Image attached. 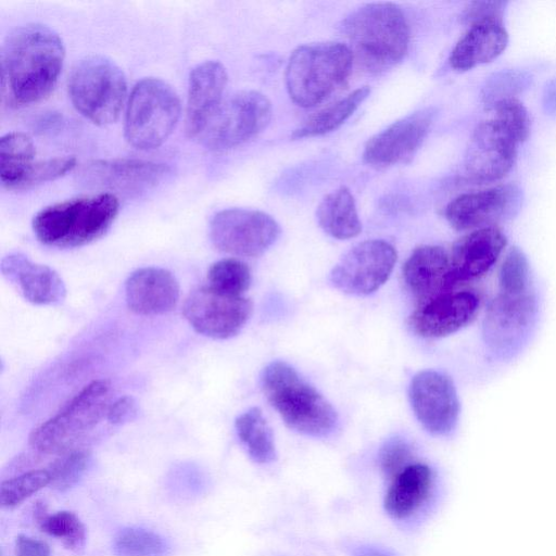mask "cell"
Returning a JSON list of instances; mask_svg holds the SVG:
<instances>
[{
    "label": "cell",
    "mask_w": 556,
    "mask_h": 556,
    "mask_svg": "<svg viewBox=\"0 0 556 556\" xmlns=\"http://www.w3.org/2000/svg\"><path fill=\"white\" fill-rule=\"evenodd\" d=\"M34 516L45 533L62 541L73 552H79L86 543V528L72 511L61 510L48 515L42 503H37Z\"/></svg>",
    "instance_id": "4dcf8cb0"
},
{
    "label": "cell",
    "mask_w": 556,
    "mask_h": 556,
    "mask_svg": "<svg viewBox=\"0 0 556 556\" xmlns=\"http://www.w3.org/2000/svg\"><path fill=\"white\" fill-rule=\"evenodd\" d=\"M50 484L51 475L48 468L33 469L4 480L0 485V505L3 508L16 507L39 490Z\"/></svg>",
    "instance_id": "836d02e7"
},
{
    "label": "cell",
    "mask_w": 556,
    "mask_h": 556,
    "mask_svg": "<svg viewBox=\"0 0 556 556\" xmlns=\"http://www.w3.org/2000/svg\"><path fill=\"white\" fill-rule=\"evenodd\" d=\"M522 199L517 185H496L456 197L447 204L445 217L459 231L492 227L513 218L521 208Z\"/></svg>",
    "instance_id": "9a60e30c"
},
{
    "label": "cell",
    "mask_w": 556,
    "mask_h": 556,
    "mask_svg": "<svg viewBox=\"0 0 556 556\" xmlns=\"http://www.w3.org/2000/svg\"><path fill=\"white\" fill-rule=\"evenodd\" d=\"M412 408L421 426L431 434L447 435L459 416V400L453 380L438 370L417 372L409 384Z\"/></svg>",
    "instance_id": "2e32d148"
},
{
    "label": "cell",
    "mask_w": 556,
    "mask_h": 556,
    "mask_svg": "<svg viewBox=\"0 0 556 556\" xmlns=\"http://www.w3.org/2000/svg\"><path fill=\"white\" fill-rule=\"evenodd\" d=\"M341 30L353 56L374 72L394 66L408 50L407 20L391 2H372L356 9L343 20Z\"/></svg>",
    "instance_id": "7a4b0ae2"
},
{
    "label": "cell",
    "mask_w": 556,
    "mask_h": 556,
    "mask_svg": "<svg viewBox=\"0 0 556 556\" xmlns=\"http://www.w3.org/2000/svg\"><path fill=\"white\" fill-rule=\"evenodd\" d=\"M36 155L31 139L23 132H9L0 140V178L2 187L17 190L25 170Z\"/></svg>",
    "instance_id": "f1b7e54d"
},
{
    "label": "cell",
    "mask_w": 556,
    "mask_h": 556,
    "mask_svg": "<svg viewBox=\"0 0 556 556\" xmlns=\"http://www.w3.org/2000/svg\"><path fill=\"white\" fill-rule=\"evenodd\" d=\"M165 164L132 159L102 160L84 172L87 184L132 193L148 190L167 174Z\"/></svg>",
    "instance_id": "cb8c5ba5"
},
{
    "label": "cell",
    "mask_w": 556,
    "mask_h": 556,
    "mask_svg": "<svg viewBox=\"0 0 556 556\" xmlns=\"http://www.w3.org/2000/svg\"><path fill=\"white\" fill-rule=\"evenodd\" d=\"M370 88L361 87L309 117L293 134V139L321 136L340 127L369 96Z\"/></svg>",
    "instance_id": "f546056e"
},
{
    "label": "cell",
    "mask_w": 556,
    "mask_h": 556,
    "mask_svg": "<svg viewBox=\"0 0 556 556\" xmlns=\"http://www.w3.org/2000/svg\"><path fill=\"white\" fill-rule=\"evenodd\" d=\"M261 387L283 422L298 433L325 438L337 428L336 409L288 363L268 364L262 372Z\"/></svg>",
    "instance_id": "3957f363"
},
{
    "label": "cell",
    "mask_w": 556,
    "mask_h": 556,
    "mask_svg": "<svg viewBox=\"0 0 556 556\" xmlns=\"http://www.w3.org/2000/svg\"><path fill=\"white\" fill-rule=\"evenodd\" d=\"M138 404L130 395H124L112 402L106 413V419L112 425H124L138 416Z\"/></svg>",
    "instance_id": "ab89813d"
},
{
    "label": "cell",
    "mask_w": 556,
    "mask_h": 556,
    "mask_svg": "<svg viewBox=\"0 0 556 556\" xmlns=\"http://www.w3.org/2000/svg\"><path fill=\"white\" fill-rule=\"evenodd\" d=\"M180 100L164 80L144 78L134 87L125 115V138L139 150L160 147L180 117Z\"/></svg>",
    "instance_id": "ba28073f"
},
{
    "label": "cell",
    "mask_w": 556,
    "mask_h": 556,
    "mask_svg": "<svg viewBox=\"0 0 556 556\" xmlns=\"http://www.w3.org/2000/svg\"><path fill=\"white\" fill-rule=\"evenodd\" d=\"M227 72L217 61H205L192 68L189 76L186 130L200 137L217 111L227 85Z\"/></svg>",
    "instance_id": "ffe728a7"
},
{
    "label": "cell",
    "mask_w": 556,
    "mask_h": 556,
    "mask_svg": "<svg viewBox=\"0 0 556 556\" xmlns=\"http://www.w3.org/2000/svg\"><path fill=\"white\" fill-rule=\"evenodd\" d=\"M413 463V450L408 442L401 438L389 440L381 447L379 464L386 477L392 479Z\"/></svg>",
    "instance_id": "f35d334b"
},
{
    "label": "cell",
    "mask_w": 556,
    "mask_h": 556,
    "mask_svg": "<svg viewBox=\"0 0 556 556\" xmlns=\"http://www.w3.org/2000/svg\"><path fill=\"white\" fill-rule=\"evenodd\" d=\"M351 556H397L394 552L391 549H388L386 547H380L376 545H358L355 546L352 552Z\"/></svg>",
    "instance_id": "7bdbcfd3"
},
{
    "label": "cell",
    "mask_w": 556,
    "mask_h": 556,
    "mask_svg": "<svg viewBox=\"0 0 556 556\" xmlns=\"http://www.w3.org/2000/svg\"><path fill=\"white\" fill-rule=\"evenodd\" d=\"M479 293L469 288H457L425 302L409 317V326L422 338H443L469 325L478 315Z\"/></svg>",
    "instance_id": "e0dca14e"
},
{
    "label": "cell",
    "mask_w": 556,
    "mask_h": 556,
    "mask_svg": "<svg viewBox=\"0 0 556 556\" xmlns=\"http://www.w3.org/2000/svg\"><path fill=\"white\" fill-rule=\"evenodd\" d=\"M207 280L208 286L219 292L242 296L251 285V270L240 260L223 258L211 265Z\"/></svg>",
    "instance_id": "d6a6232c"
},
{
    "label": "cell",
    "mask_w": 556,
    "mask_h": 556,
    "mask_svg": "<svg viewBox=\"0 0 556 556\" xmlns=\"http://www.w3.org/2000/svg\"><path fill=\"white\" fill-rule=\"evenodd\" d=\"M316 217L321 229L338 240L354 238L362 231L354 198L345 187H340L321 200Z\"/></svg>",
    "instance_id": "4316f807"
},
{
    "label": "cell",
    "mask_w": 556,
    "mask_h": 556,
    "mask_svg": "<svg viewBox=\"0 0 556 556\" xmlns=\"http://www.w3.org/2000/svg\"><path fill=\"white\" fill-rule=\"evenodd\" d=\"M397 254L384 240H366L351 248L334 265L330 282L351 295H368L389 279Z\"/></svg>",
    "instance_id": "7c38bea8"
},
{
    "label": "cell",
    "mask_w": 556,
    "mask_h": 556,
    "mask_svg": "<svg viewBox=\"0 0 556 556\" xmlns=\"http://www.w3.org/2000/svg\"><path fill=\"white\" fill-rule=\"evenodd\" d=\"M538 312L534 286L521 290L498 289L482 324L483 340L491 352L501 358L517 354L534 329Z\"/></svg>",
    "instance_id": "9c48e42d"
},
{
    "label": "cell",
    "mask_w": 556,
    "mask_h": 556,
    "mask_svg": "<svg viewBox=\"0 0 556 556\" xmlns=\"http://www.w3.org/2000/svg\"><path fill=\"white\" fill-rule=\"evenodd\" d=\"M520 141L495 117L481 122L468 143L464 167L472 184H491L504 178L517 160Z\"/></svg>",
    "instance_id": "4fadbf2b"
},
{
    "label": "cell",
    "mask_w": 556,
    "mask_h": 556,
    "mask_svg": "<svg viewBox=\"0 0 556 556\" xmlns=\"http://www.w3.org/2000/svg\"><path fill=\"white\" fill-rule=\"evenodd\" d=\"M491 110L494 112L493 117L513 131L520 143L528 139L530 135V117L527 109L518 98L503 100Z\"/></svg>",
    "instance_id": "74e56055"
},
{
    "label": "cell",
    "mask_w": 556,
    "mask_h": 556,
    "mask_svg": "<svg viewBox=\"0 0 556 556\" xmlns=\"http://www.w3.org/2000/svg\"><path fill=\"white\" fill-rule=\"evenodd\" d=\"M531 75L523 71L507 70L493 74L484 84L481 100L488 109L496 103L517 98V94L529 87Z\"/></svg>",
    "instance_id": "e575fe53"
},
{
    "label": "cell",
    "mask_w": 556,
    "mask_h": 556,
    "mask_svg": "<svg viewBox=\"0 0 556 556\" xmlns=\"http://www.w3.org/2000/svg\"><path fill=\"white\" fill-rule=\"evenodd\" d=\"M90 463V454L83 448H74L59 455L48 467L51 475V488L66 491L84 476Z\"/></svg>",
    "instance_id": "d590c367"
},
{
    "label": "cell",
    "mask_w": 556,
    "mask_h": 556,
    "mask_svg": "<svg viewBox=\"0 0 556 556\" xmlns=\"http://www.w3.org/2000/svg\"><path fill=\"white\" fill-rule=\"evenodd\" d=\"M353 53L342 42H316L298 47L286 67V87L299 106L312 108L330 97L348 79Z\"/></svg>",
    "instance_id": "5b68a950"
},
{
    "label": "cell",
    "mask_w": 556,
    "mask_h": 556,
    "mask_svg": "<svg viewBox=\"0 0 556 556\" xmlns=\"http://www.w3.org/2000/svg\"><path fill=\"white\" fill-rule=\"evenodd\" d=\"M252 311L249 299L226 294L210 286L191 292L182 308L190 326L198 333L213 339H229L238 334Z\"/></svg>",
    "instance_id": "5bb4252c"
},
{
    "label": "cell",
    "mask_w": 556,
    "mask_h": 556,
    "mask_svg": "<svg viewBox=\"0 0 556 556\" xmlns=\"http://www.w3.org/2000/svg\"><path fill=\"white\" fill-rule=\"evenodd\" d=\"M118 210V199L110 192L70 199L39 211L33 219V230L45 245L77 248L102 237Z\"/></svg>",
    "instance_id": "277c9868"
},
{
    "label": "cell",
    "mask_w": 556,
    "mask_h": 556,
    "mask_svg": "<svg viewBox=\"0 0 556 556\" xmlns=\"http://www.w3.org/2000/svg\"><path fill=\"white\" fill-rule=\"evenodd\" d=\"M125 298L129 309L138 315H162L177 305L179 283L167 269L139 268L125 282Z\"/></svg>",
    "instance_id": "44dd1931"
},
{
    "label": "cell",
    "mask_w": 556,
    "mask_h": 556,
    "mask_svg": "<svg viewBox=\"0 0 556 556\" xmlns=\"http://www.w3.org/2000/svg\"><path fill=\"white\" fill-rule=\"evenodd\" d=\"M15 556H51L49 545L35 538L18 535L14 545Z\"/></svg>",
    "instance_id": "b9f144b4"
},
{
    "label": "cell",
    "mask_w": 556,
    "mask_h": 556,
    "mask_svg": "<svg viewBox=\"0 0 556 556\" xmlns=\"http://www.w3.org/2000/svg\"><path fill=\"white\" fill-rule=\"evenodd\" d=\"M68 93L75 109L97 125L117 119L124 106L127 84L119 66L103 55H89L78 62L68 79Z\"/></svg>",
    "instance_id": "52a82bcc"
},
{
    "label": "cell",
    "mask_w": 556,
    "mask_h": 556,
    "mask_svg": "<svg viewBox=\"0 0 556 556\" xmlns=\"http://www.w3.org/2000/svg\"><path fill=\"white\" fill-rule=\"evenodd\" d=\"M506 2L503 1H475L464 11L465 22L471 24L488 17H503Z\"/></svg>",
    "instance_id": "60d3db41"
},
{
    "label": "cell",
    "mask_w": 556,
    "mask_h": 556,
    "mask_svg": "<svg viewBox=\"0 0 556 556\" xmlns=\"http://www.w3.org/2000/svg\"><path fill=\"white\" fill-rule=\"evenodd\" d=\"M235 427L239 440L255 463L269 464L276 459L274 435L260 408L252 407L239 415Z\"/></svg>",
    "instance_id": "83f0119b"
},
{
    "label": "cell",
    "mask_w": 556,
    "mask_h": 556,
    "mask_svg": "<svg viewBox=\"0 0 556 556\" xmlns=\"http://www.w3.org/2000/svg\"><path fill=\"white\" fill-rule=\"evenodd\" d=\"M403 276L420 303L460 288L453 278L450 253L439 245L416 248L404 264Z\"/></svg>",
    "instance_id": "7402d4cb"
},
{
    "label": "cell",
    "mask_w": 556,
    "mask_h": 556,
    "mask_svg": "<svg viewBox=\"0 0 556 556\" xmlns=\"http://www.w3.org/2000/svg\"><path fill=\"white\" fill-rule=\"evenodd\" d=\"M75 166L76 159L73 156L35 161L23 175L17 190L28 189L54 180L71 172Z\"/></svg>",
    "instance_id": "8d00e7d4"
},
{
    "label": "cell",
    "mask_w": 556,
    "mask_h": 556,
    "mask_svg": "<svg viewBox=\"0 0 556 556\" xmlns=\"http://www.w3.org/2000/svg\"><path fill=\"white\" fill-rule=\"evenodd\" d=\"M111 404V384L98 379L85 386L54 416L29 434V445L38 453L61 455L91 431Z\"/></svg>",
    "instance_id": "8992f818"
},
{
    "label": "cell",
    "mask_w": 556,
    "mask_h": 556,
    "mask_svg": "<svg viewBox=\"0 0 556 556\" xmlns=\"http://www.w3.org/2000/svg\"><path fill=\"white\" fill-rule=\"evenodd\" d=\"M114 552L118 556H166L167 542L157 533L142 528H125L114 538Z\"/></svg>",
    "instance_id": "1f68e13d"
},
{
    "label": "cell",
    "mask_w": 556,
    "mask_h": 556,
    "mask_svg": "<svg viewBox=\"0 0 556 556\" xmlns=\"http://www.w3.org/2000/svg\"><path fill=\"white\" fill-rule=\"evenodd\" d=\"M270 118L271 104L266 96L239 91L222 101L200 137L210 150H229L260 134Z\"/></svg>",
    "instance_id": "30bf717a"
},
{
    "label": "cell",
    "mask_w": 556,
    "mask_h": 556,
    "mask_svg": "<svg viewBox=\"0 0 556 556\" xmlns=\"http://www.w3.org/2000/svg\"><path fill=\"white\" fill-rule=\"evenodd\" d=\"M508 43L503 17H488L469 24L454 46L448 63L456 71H468L502 54Z\"/></svg>",
    "instance_id": "d4e9b609"
},
{
    "label": "cell",
    "mask_w": 556,
    "mask_h": 556,
    "mask_svg": "<svg viewBox=\"0 0 556 556\" xmlns=\"http://www.w3.org/2000/svg\"><path fill=\"white\" fill-rule=\"evenodd\" d=\"M65 49L60 36L42 24L15 28L1 52L2 98L12 106L45 99L61 74Z\"/></svg>",
    "instance_id": "6da1fadb"
},
{
    "label": "cell",
    "mask_w": 556,
    "mask_h": 556,
    "mask_svg": "<svg viewBox=\"0 0 556 556\" xmlns=\"http://www.w3.org/2000/svg\"><path fill=\"white\" fill-rule=\"evenodd\" d=\"M279 235L277 222L256 210H222L210 222V237L214 247L237 256L256 257L264 254Z\"/></svg>",
    "instance_id": "8fae6325"
},
{
    "label": "cell",
    "mask_w": 556,
    "mask_h": 556,
    "mask_svg": "<svg viewBox=\"0 0 556 556\" xmlns=\"http://www.w3.org/2000/svg\"><path fill=\"white\" fill-rule=\"evenodd\" d=\"M433 484L434 475L427 464H409L391 479L383 501L386 511L396 520L410 517L429 500Z\"/></svg>",
    "instance_id": "484cf974"
},
{
    "label": "cell",
    "mask_w": 556,
    "mask_h": 556,
    "mask_svg": "<svg viewBox=\"0 0 556 556\" xmlns=\"http://www.w3.org/2000/svg\"><path fill=\"white\" fill-rule=\"evenodd\" d=\"M506 244V236L497 226L475 229L460 237L450 252L455 282L465 287L486 275Z\"/></svg>",
    "instance_id": "d6986e66"
},
{
    "label": "cell",
    "mask_w": 556,
    "mask_h": 556,
    "mask_svg": "<svg viewBox=\"0 0 556 556\" xmlns=\"http://www.w3.org/2000/svg\"><path fill=\"white\" fill-rule=\"evenodd\" d=\"M435 116L433 108L416 111L371 137L364 149V161L376 167L405 162L414 155Z\"/></svg>",
    "instance_id": "ac0fdd59"
},
{
    "label": "cell",
    "mask_w": 556,
    "mask_h": 556,
    "mask_svg": "<svg viewBox=\"0 0 556 556\" xmlns=\"http://www.w3.org/2000/svg\"><path fill=\"white\" fill-rule=\"evenodd\" d=\"M0 269L3 277L33 304H58L66 295L65 285L54 269L34 263L21 253L4 256Z\"/></svg>",
    "instance_id": "603a6c76"
}]
</instances>
